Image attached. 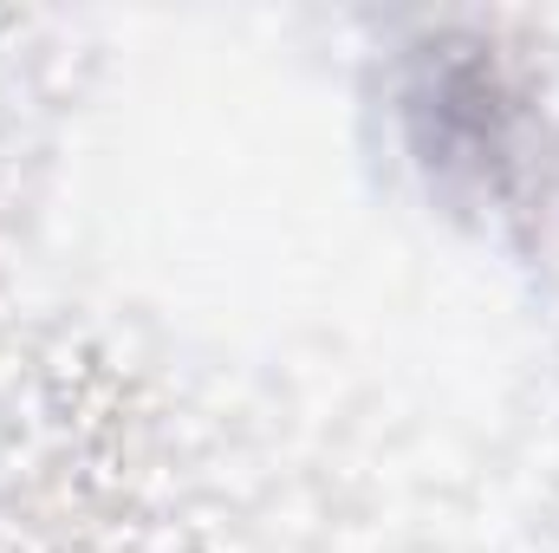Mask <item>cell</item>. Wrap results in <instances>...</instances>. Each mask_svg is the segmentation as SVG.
Masks as SVG:
<instances>
[{"label": "cell", "instance_id": "6da1fadb", "mask_svg": "<svg viewBox=\"0 0 559 553\" xmlns=\"http://www.w3.org/2000/svg\"><path fill=\"white\" fill-rule=\"evenodd\" d=\"M417 156L488 202H514L527 176V98L481 52H423L404 79Z\"/></svg>", "mask_w": 559, "mask_h": 553}]
</instances>
